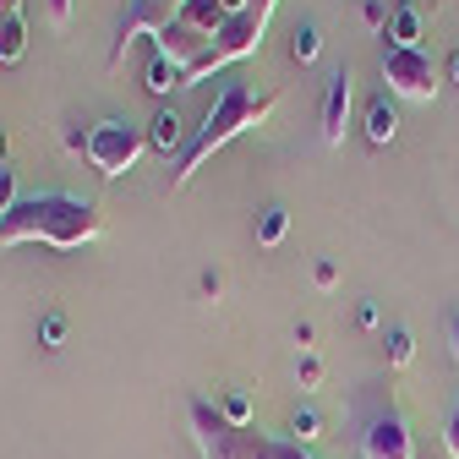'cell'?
<instances>
[{"mask_svg":"<svg viewBox=\"0 0 459 459\" xmlns=\"http://www.w3.org/2000/svg\"><path fill=\"white\" fill-rule=\"evenodd\" d=\"M186 28H197V33H208V39H219V28L230 22V12H224V0H186V6L176 12Z\"/></svg>","mask_w":459,"mask_h":459,"instance_id":"cell-12","label":"cell"},{"mask_svg":"<svg viewBox=\"0 0 459 459\" xmlns=\"http://www.w3.org/2000/svg\"><path fill=\"white\" fill-rule=\"evenodd\" d=\"M383 356H388L394 372H405V367L416 361V333H411V328H388V333H383Z\"/></svg>","mask_w":459,"mask_h":459,"instance_id":"cell-16","label":"cell"},{"mask_svg":"<svg viewBox=\"0 0 459 459\" xmlns=\"http://www.w3.org/2000/svg\"><path fill=\"white\" fill-rule=\"evenodd\" d=\"M296 377H301V388H317V383H323V361H317L312 351H301V367H296Z\"/></svg>","mask_w":459,"mask_h":459,"instance_id":"cell-26","label":"cell"},{"mask_svg":"<svg viewBox=\"0 0 459 459\" xmlns=\"http://www.w3.org/2000/svg\"><path fill=\"white\" fill-rule=\"evenodd\" d=\"M169 22H176V6L169 0H132V12L121 17V28H115V49H109V66H121L126 61V49L143 39V33H164Z\"/></svg>","mask_w":459,"mask_h":459,"instance_id":"cell-7","label":"cell"},{"mask_svg":"<svg viewBox=\"0 0 459 459\" xmlns=\"http://www.w3.org/2000/svg\"><path fill=\"white\" fill-rule=\"evenodd\" d=\"M443 448H448V459H459V405H454V416L443 427Z\"/></svg>","mask_w":459,"mask_h":459,"instance_id":"cell-29","label":"cell"},{"mask_svg":"<svg viewBox=\"0 0 459 459\" xmlns=\"http://www.w3.org/2000/svg\"><path fill=\"white\" fill-rule=\"evenodd\" d=\"M284 230H290V213H284V208H263L257 213V247H279Z\"/></svg>","mask_w":459,"mask_h":459,"instance_id":"cell-18","label":"cell"},{"mask_svg":"<svg viewBox=\"0 0 459 459\" xmlns=\"http://www.w3.org/2000/svg\"><path fill=\"white\" fill-rule=\"evenodd\" d=\"M312 437H323V421H317V411H296V421H290V443H312Z\"/></svg>","mask_w":459,"mask_h":459,"instance_id":"cell-23","label":"cell"},{"mask_svg":"<svg viewBox=\"0 0 459 459\" xmlns=\"http://www.w3.org/2000/svg\"><path fill=\"white\" fill-rule=\"evenodd\" d=\"M273 6H279V0H252L241 17H230V22L219 28V39H213L219 66H236V61H247V55H257V44H263V28H268Z\"/></svg>","mask_w":459,"mask_h":459,"instance_id":"cell-6","label":"cell"},{"mask_svg":"<svg viewBox=\"0 0 459 459\" xmlns=\"http://www.w3.org/2000/svg\"><path fill=\"white\" fill-rule=\"evenodd\" d=\"M257 459H312L301 443H279V437H257Z\"/></svg>","mask_w":459,"mask_h":459,"instance_id":"cell-22","label":"cell"},{"mask_svg":"<svg viewBox=\"0 0 459 459\" xmlns=\"http://www.w3.org/2000/svg\"><path fill=\"white\" fill-rule=\"evenodd\" d=\"M22 6L28 0H0V17H22Z\"/></svg>","mask_w":459,"mask_h":459,"instance_id":"cell-34","label":"cell"},{"mask_svg":"<svg viewBox=\"0 0 459 459\" xmlns=\"http://www.w3.org/2000/svg\"><path fill=\"white\" fill-rule=\"evenodd\" d=\"M247 6H252V0H224V12H230V17H241Z\"/></svg>","mask_w":459,"mask_h":459,"instance_id":"cell-35","label":"cell"},{"mask_svg":"<svg viewBox=\"0 0 459 459\" xmlns=\"http://www.w3.org/2000/svg\"><path fill=\"white\" fill-rule=\"evenodd\" d=\"M356 323H361V328H377V307H372V301H361V312H356Z\"/></svg>","mask_w":459,"mask_h":459,"instance_id":"cell-32","label":"cell"},{"mask_svg":"<svg viewBox=\"0 0 459 459\" xmlns=\"http://www.w3.org/2000/svg\"><path fill=\"white\" fill-rule=\"evenodd\" d=\"M383 39H394L388 49H421V12H416V6H394Z\"/></svg>","mask_w":459,"mask_h":459,"instance_id":"cell-14","label":"cell"},{"mask_svg":"<svg viewBox=\"0 0 459 459\" xmlns=\"http://www.w3.org/2000/svg\"><path fill=\"white\" fill-rule=\"evenodd\" d=\"M219 416H224L230 427H252V399H247V394H224V399H219Z\"/></svg>","mask_w":459,"mask_h":459,"instance_id":"cell-20","label":"cell"},{"mask_svg":"<svg viewBox=\"0 0 459 459\" xmlns=\"http://www.w3.org/2000/svg\"><path fill=\"white\" fill-rule=\"evenodd\" d=\"M148 148L164 153V159H181V153H186V126H181L176 104H159V109H153V121H148Z\"/></svg>","mask_w":459,"mask_h":459,"instance_id":"cell-11","label":"cell"},{"mask_svg":"<svg viewBox=\"0 0 459 459\" xmlns=\"http://www.w3.org/2000/svg\"><path fill=\"white\" fill-rule=\"evenodd\" d=\"M312 284H317V290H333V284H339V268L323 257V263H312Z\"/></svg>","mask_w":459,"mask_h":459,"instance_id":"cell-27","label":"cell"},{"mask_svg":"<svg viewBox=\"0 0 459 459\" xmlns=\"http://www.w3.org/2000/svg\"><path fill=\"white\" fill-rule=\"evenodd\" d=\"M405 6H411V0H405Z\"/></svg>","mask_w":459,"mask_h":459,"instance_id":"cell-38","label":"cell"},{"mask_svg":"<svg viewBox=\"0 0 459 459\" xmlns=\"http://www.w3.org/2000/svg\"><path fill=\"white\" fill-rule=\"evenodd\" d=\"M208 49H213V39H208V33H197V28H186L181 17H176V22H169V28L153 39V55H164V61H176L181 72H186V66H197Z\"/></svg>","mask_w":459,"mask_h":459,"instance_id":"cell-10","label":"cell"},{"mask_svg":"<svg viewBox=\"0 0 459 459\" xmlns=\"http://www.w3.org/2000/svg\"><path fill=\"white\" fill-rule=\"evenodd\" d=\"M39 339H44V351H61V344H66V317L61 312H44L39 317Z\"/></svg>","mask_w":459,"mask_h":459,"instance_id":"cell-21","label":"cell"},{"mask_svg":"<svg viewBox=\"0 0 459 459\" xmlns=\"http://www.w3.org/2000/svg\"><path fill=\"white\" fill-rule=\"evenodd\" d=\"M273 109H279V93H252V88H241V82H224V88H219V99H213V109L203 115L197 137L186 143V153L176 159V169H169V186L181 192V186L197 176V169L224 148V143H236L241 132L263 126Z\"/></svg>","mask_w":459,"mask_h":459,"instance_id":"cell-2","label":"cell"},{"mask_svg":"<svg viewBox=\"0 0 459 459\" xmlns=\"http://www.w3.org/2000/svg\"><path fill=\"white\" fill-rule=\"evenodd\" d=\"M448 77H454V88H459V49H454V61H448Z\"/></svg>","mask_w":459,"mask_h":459,"instance_id":"cell-36","label":"cell"},{"mask_svg":"<svg viewBox=\"0 0 459 459\" xmlns=\"http://www.w3.org/2000/svg\"><path fill=\"white\" fill-rule=\"evenodd\" d=\"M104 236V219L88 197H72V192H39V197H22L6 224H0V252L6 247H55V252H77L88 241Z\"/></svg>","mask_w":459,"mask_h":459,"instance_id":"cell-1","label":"cell"},{"mask_svg":"<svg viewBox=\"0 0 459 459\" xmlns=\"http://www.w3.org/2000/svg\"><path fill=\"white\" fill-rule=\"evenodd\" d=\"M383 82H388L394 99H405V104H432L437 88H443L427 49H388L383 55Z\"/></svg>","mask_w":459,"mask_h":459,"instance_id":"cell-5","label":"cell"},{"mask_svg":"<svg viewBox=\"0 0 459 459\" xmlns=\"http://www.w3.org/2000/svg\"><path fill=\"white\" fill-rule=\"evenodd\" d=\"M61 143H66V153H82V159H88V132L66 126V132H61Z\"/></svg>","mask_w":459,"mask_h":459,"instance_id":"cell-31","label":"cell"},{"mask_svg":"<svg viewBox=\"0 0 459 459\" xmlns=\"http://www.w3.org/2000/svg\"><path fill=\"white\" fill-rule=\"evenodd\" d=\"M448 351H454V361H459V312L448 317Z\"/></svg>","mask_w":459,"mask_h":459,"instance_id":"cell-33","label":"cell"},{"mask_svg":"<svg viewBox=\"0 0 459 459\" xmlns=\"http://www.w3.org/2000/svg\"><path fill=\"white\" fill-rule=\"evenodd\" d=\"M361 459H416V437H411L405 416H377L361 432Z\"/></svg>","mask_w":459,"mask_h":459,"instance_id":"cell-8","label":"cell"},{"mask_svg":"<svg viewBox=\"0 0 459 459\" xmlns=\"http://www.w3.org/2000/svg\"><path fill=\"white\" fill-rule=\"evenodd\" d=\"M394 132H399V109L388 104V93H377V99L367 104V143H372V148H388Z\"/></svg>","mask_w":459,"mask_h":459,"instance_id":"cell-13","label":"cell"},{"mask_svg":"<svg viewBox=\"0 0 459 459\" xmlns=\"http://www.w3.org/2000/svg\"><path fill=\"white\" fill-rule=\"evenodd\" d=\"M44 12H49L55 28H66V22H72V0H44Z\"/></svg>","mask_w":459,"mask_h":459,"instance_id":"cell-30","label":"cell"},{"mask_svg":"<svg viewBox=\"0 0 459 459\" xmlns=\"http://www.w3.org/2000/svg\"><path fill=\"white\" fill-rule=\"evenodd\" d=\"M192 437H197L203 459H257V432L230 427L219 416V405H208V399H192Z\"/></svg>","mask_w":459,"mask_h":459,"instance_id":"cell-4","label":"cell"},{"mask_svg":"<svg viewBox=\"0 0 459 459\" xmlns=\"http://www.w3.org/2000/svg\"><path fill=\"white\" fill-rule=\"evenodd\" d=\"M197 290H203L208 301H219V290H224V273H219V268H203V279H197Z\"/></svg>","mask_w":459,"mask_h":459,"instance_id":"cell-28","label":"cell"},{"mask_svg":"<svg viewBox=\"0 0 459 459\" xmlns=\"http://www.w3.org/2000/svg\"><path fill=\"white\" fill-rule=\"evenodd\" d=\"M388 17H394V12L383 6V0H361V22H367V28H377V33H388Z\"/></svg>","mask_w":459,"mask_h":459,"instance_id":"cell-25","label":"cell"},{"mask_svg":"<svg viewBox=\"0 0 459 459\" xmlns=\"http://www.w3.org/2000/svg\"><path fill=\"white\" fill-rule=\"evenodd\" d=\"M143 153H148V132H137L132 121H115V115H109V121L88 126V164L99 169L104 181H121Z\"/></svg>","mask_w":459,"mask_h":459,"instance_id":"cell-3","label":"cell"},{"mask_svg":"<svg viewBox=\"0 0 459 459\" xmlns=\"http://www.w3.org/2000/svg\"><path fill=\"white\" fill-rule=\"evenodd\" d=\"M169 88H181V66H176V61H164V55H153V61H148V93L164 99Z\"/></svg>","mask_w":459,"mask_h":459,"instance_id":"cell-17","label":"cell"},{"mask_svg":"<svg viewBox=\"0 0 459 459\" xmlns=\"http://www.w3.org/2000/svg\"><path fill=\"white\" fill-rule=\"evenodd\" d=\"M351 99H356V77L351 66L328 77V93H323V143L328 148H344V126H351Z\"/></svg>","mask_w":459,"mask_h":459,"instance_id":"cell-9","label":"cell"},{"mask_svg":"<svg viewBox=\"0 0 459 459\" xmlns=\"http://www.w3.org/2000/svg\"><path fill=\"white\" fill-rule=\"evenodd\" d=\"M28 55V22L22 17H0V66H17Z\"/></svg>","mask_w":459,"mask_h":459,"instance_id":"cell-15","label":"cell"},{"mask_svg":"<svg viewBox=\"0 0 459 459\" xmlns=\"http://www.w3.org/2000/svg\"><path fill=\"white\" fill-rule=\"evenodd\" d=\"M290 55H296L301 66L317 61V55H323V33H317V28H296V33H290Z\"/></svg>","mask_w":459,"mask_h":459,"instance_id":"cell-19","label":"cell"},{"mask_svg":"<svg viewBox=\"0 0 459 459\" xmlns=\"http://www.w3.org/2000/svg\"><path fill=\"white\" fill-rule=\"evenodd\" d=\"M22 197H17V169L12 164H0V213H12Z\"/></svg>","mask_w":459,"mask_h":459,"instance_id":"cell-24","label":"cell"},{"mask_svg":"<svg viewBox=\"0 0 459 459\" xmlns=\"http://www.w3.org/2000/svg\"><path fill=\"white\" fill-rule=\"evenodd\" d=\"M0 164H6V132H0Z\"/></svg>","mask_w":459,"mask_h":459,"instance_id":"cell-37","label":"cell"}]
</instances>
